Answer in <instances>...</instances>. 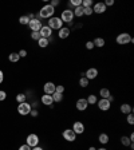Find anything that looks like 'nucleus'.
<instances>
[{"label":"nucleus","instance_id":"obj_11","mask_svg":"<svg viewBox=\"0 0 134 150\" xmlns=\"http://www.w3.org/2000/svg\"><path fill=\"white\" fill-rule=\"evenodd\" d=\"M75 107H77L78 111H85V110H87L88 103H87V101H86V98H79L77 101V103H75Z\"/></svg>","mask_w":134,"mask_h":150},{"label":"nucleus","instance_id":"obj_35","mask_svg":"<svg viewBox=\"0 0 134 150\" xmlns=\"http://www.w3.org/2000/svg\"><path fill=\"white\" fill-rule=\"evenodd\" d=\"M55 93L63 94V93H64V86H63V84H58L57 87H55Z\"/></svg>","mask_w":134,"mask_h":150},{"label":"nucleus","instance_id":"obj_6","mask_svg":"<svg viewBox=\"0 0 134 150\" xmlns=\"http://www.w3.org/2000/svg\"><path fill=\"white\" fill-rule=\"evenodd\" d=\"M32 107L30 103H27V102H23V103H19L18 106V113L20 115H28L30 113H31Z\"/></svg>","mask_w":134,"mask_h":150},{"label":"nucleus","instance_id":"obj_3","mask_svg":"<svg viewBox=\"0 0 134 150\" xmlns=\"http://www.w3.org/2000/svg\"><path fill=\"white\" fill-rule=\"evenodd\" d=\"M60 20L67 24H73L74 23V12L70 8H66L64 11H62V15H60Z\"/></svg>","mask_w":134,"mask_h":150},{"label":"nucleus","instance_id":"obj_30","mask_svg":"<svg viewBox=\"0 0 134 150\" xmlns=\"http://www.w3.org/2000/svg\"><path fill=\"white\" fill-rule=\"evenodd\" d=\"M68 6H70V7H74V8L81 7V6H82V0H71L70 3H68Z\"/></svg>","mask_w":134,"mask_h":150},{"label":"nucleus","instance_id":"obj_10","mask_svg":"<svg viewBox=\"0 0 134 150\" xmlns=\"http://www.w3.org/2000/svg\"><path fill=\"white\" fill-rule=\"evenodd\" d=\"M73 131L75 133V134H83L85 133V123L81 122V121H75L74 123H73Z\"/></svg>","mask_w":134,"mask_h":150},{"label":"nucleus","instance_id":"obj_32","mask_svg":"<svg viewBox=\"0 0 134 150\" xmlns=\"http://www.w3.org/2000/svg\"><path fill=\"white\" fill-rule=\"evenodd\" d=\"M26 99H27V97H26L24 94L16 95V102H18V103H23V102H26Z\"/></svg>","mask_w":134,"mask_h":150},{"label":"nucleus","instance_id":"obj_41","mask_svg":"<svg viewBox=\"0 0 134 150\" xmlns=\"http://www.w3.org/2000/svg\"><path fill=\"white\" fill-rule=\"evenodd\" d=\"M19 150H31V147L27 145V143H24V145H21V146H19Z\"/></svg>","mask_w":134,"mask_h":150},{"label":"nucleus","instance_id":"obj_42","mask_svg":"<svg viewBox=\"0 0 134 150\" xmlns=\"http://www.w3.org/2000/svg\"><path fill=\"white\" fill-rule=\"evenodd\" d=\"M38 110H31V113H30V115H31V117H34V118H36V117H38Z\"/></svg>","mask_w":134,"mask_h":150},{"label":"nucleus","instance_id":"obj_15","mask_svg":"<svg viewBox=\"0 0 134 150\" xmlns=\"http://www.w3.org/2000/svg\"><path fill=\"white\" fill-rule=\"evenodd\" d=\"M106 10H107V7H106L105 3H102V1L95 3L94 4V7H93V11H94L95 14H105Z\"/></svg>","mask_w":134,"mask_h":150},{"label":"nucleus","instance_id":"obj_38","mask_svg":"<svg viewBox=\"0 0 134 150\" xmlns=\"http://www.w3.org/2000/svg\"><path fill=\"white\" fill-rule=\"evenodd\" d=\"M86 48H87V50H93V48H94V43H93V40H88V42L86 43Z\"/></svg>","mask_w":134,"mask_h":150},{"label":"nucleus","instance_id":"obj_25","mask_svg":"<svg viewBox=\"0 0 134 150\" xmlns=\"http://www.w3.org/2000/svg\"><path fill=\"white\" fill-rule=\"evenodd\" d=\"M19 59H20V56H19L18 53H11L10 56H8V60H10V62H12V63L19 62Z\"/></svg>","mask_w":134,"mask_h":150},{"label":"nucleus","instance_id":"obj_34","mask_svg":"<svg viewBox=\"0 0 134 150\" xmlns=\"http://www.w3.org/2000/svg\"><path fill=\"white\" fill-rule=\"evenodd\" d=\"M94 14V11H93V7L90 8H83V15H86V16H90V15Z\"/></svg>","mask_w":134,"mask_h":150},{"label":"nucleus","instance_id":"obj_20","mask_svg":"<svg viewBox=\"0 0 134 150\" xmlns=\"http://www.w3.org/2000/svg\"><path fill=\"white\" fill-rule=\"evenodd\" d=\"M93 43H94V47H98V48L105 47V39L103 38H95L93 40Z\"/></svg>","mask_w":134,"mask_h":150},{"label":"nucleus","instance_id":"obj_19","mask_svg":"<svg viewBox=\"0 0 134 150\" xmlns=\"http://www.w3.org/2000/svg\"><path fill=\"white\" fill-rule=\"evenodd\" d=\"M110 95H111V93H110L109 88L103 87V88H101V90H99V97L102 98V99H107Z\"/></svg>","mask_w":134,"mask_h":150},{"label":"nucleus","instance_id":"obj_45","mask_svg":"<svg viewBox=\"0 0 134 150\" xmlns=\"http://www.w3.org/2000/svg\"><path fill=\"white\" fill-rule=\"evenodd\" d=\"M31 150H44L43 147H39V146H35V147H32Z\"/></svg>","mask_w":134,"mask_h":150},{"label":"nucleus","instance_id":"obj_5","mask_svg":"<svg viewBox=\"0 0 134 150\" xmlns=\"http://www.w3.org/2000/svg\"><path fill=\"white\" fill-rule=\"evenodd\" d=\"M62 137L63 140H66L67 142H74L77 140V134L73 131V129H64L63 133H62Z\"/></svg>","mask_w":134,"mask_h":150},{"label":"nucleus","instance_id":"obj_36","mask_svg":"<svg viewBox=\"0 0 134 150\" xmlns=\"http://www.w3.org/2000/svg\"><path fill=\"white\" fill-rule=\"evenodd\" d=\"M31 39H34V40H39V39H40V34H39V32H32Z\"/></svg>","mask_w":134,"mask_h":150},{"label":"nucleus","instance_id":"obj_23","mask_svg":"<svg viewBox=\"0 0 134 150\" xmlns=\"http://www.w3.org/2000/svg\"><path fill=\"white\" fill-rule=\"evenodd\" d=\"M73 12H74V18H82L83 16V7H77L73 10Z\"/></svg>","mask_w":134,"mask_h":150},{"label":"nucleus","instance_id":"obj_17","mask_svg":"<svg viewBox=\"0 0 134 150\" xmlns=\"http://www.w3.org/2000/svg\"><path fill=\"white\" fill-rule=\"evenodd\" d=\"M40 102H42L44 106H51V107H52V105H54L52 97H51V95H47V94H43L42 95V98H40Z\"/></svg>","mask_w":134,"mask_h":150},{"label":"nucleus","instance_id":"obj_7","mask_svg":"<svg viewBox=\"0 0 134 150\" xmlns=\"http://www.w3.org/2000/svg\"><path fill=\"white\" fill-rule=\"evenodd\" d=\"M97 106H98V109L101 110V111H109L110 107H111V102L109 101V99H98V102H97Z\"/></svg>","mask_w":134,"mask_h":150},{"label":"nucleus","instance_id":"obj_33","mask_svg":"<svg viewBox=\"0 0 134 150\" xmlns=\"http://www.w3.org/2000/svg\"><path fill=\"white\" fill-rule=\"evenodd\" d=\"M126 121H127L129 125H134V115H133V113H130V114L126 115Z\"/></svg>","mask_w":134,"mask_h":150},{"label":"nucleus","instance_id":"obj_43","mask_svg":"<svg viewBox=\"0 0 134 150\" xmlns=\"http://www.w3.org/2000/svg\"><path fill=\"white\" fill-rule=\"evenodd\" d=\"M113 4H114L113 0H106V1H105V6H106V7H109V6H113Z\"/></svg>","mask_w":134,"mask_h":150},{"label":"nucleus","instance_id":"obj_44","mask_svg":"<svg viewBox=\"0 0 134 150\" xmlns=\"http://www.w3.org/2000/svg\"><path fill=\"white\" fill-rule=\"evenodd\" d=\"M3 80H4V74H3V71L0 70V83H3Z\"/></svg>","mask_w":134,"mask_h":150},{"label":"nucleus","instance_id":"obj_37","mask_svg":"<svg viewBox=\"0 0 134 150\" xmlns=\"http://www.w3.org/2000/svg\"><path fill=\"white\" fill-rule=\"evenodd\" d=\"M6 98H7V93H6L4 90H0V102L4 101Z\"/></svg>","mask_w":134,"mask_h":150},{"label":"nucleus","instance_id":"obj_9","mask_svg":"<svg viewBox=\"0 0 134 150\" xmlns=\"http://www.w3.org/2000/svg\"><path fill=\"white\" fill-rule=\"evenodd\" d=\"M42 21L39 20V19H32V20H30L28 23V28L31 30L32 32H39L40 31V28H42Z\"/></svg>","mask_w":134,"mask_h":150},{"label":"nucleus","instance_id":"obj_29","mask_svg":"<svg viewBox=\"0 0 134 150\" xmlns=\"http://www.w3.org/2000/svg\"><path fill=\"white\" fill-rule=\"evenodd\" d=\"M88 82H90V80H88L86 77H82L81 79H79V86L85 88V87H87V86H88Z\"/></svg>","mask_w":134,"mask_h":150},{"label":"nucleus","instance_id":"obj_27","mask_svg":"<svg viewBox=\"0 0 134 150\" xmlns=\"http://www.w3.org/2000/svg\"><path fill=\"white\" fill-rule=\"evenodd\" d=\"M51 97H52V101L54 102H58V103L63 101V94H59V93H54Z\"/></svg>","mask_w":134,"mask_h":150},{"label":"nucleus","instance_id":"obj_31","mask_svg":"<svg viewBox=\"0 0 134 150\" xmlns=\"http://www.w3.org/2000/svg\"><path fill=\"white\" fill-rule=\"evenodd\" d=\"M82 7L83 8L93 7V0H82Z\"/></svg>","mask_w":134,"mask_h":150},{"label":"nucleus","instance_id":"obj_28","mask_svg":"<svg viewBox=\"0 0 134 150\" xmlns=\"http://www.w3.org/2000/svg\"><path fill=\"white\" fill-rule=\"evenodd\" d=\"M19 23H20V24H23V26H28V23H30L28 16H27V15H23V16H20V18H19Z\"/></svg>","mask_w":134,"mask_h":150},{"label":"nucleus","instance_id":"obj_16","mask_svg":"<svg viewBox=\"0 0 134 150\" xmlns=\"http://www.w3.org/2000/svg\"><path fill=\"white\" fill-rule=\"evenodd\" d=\"M70 32H71L70 27H62L58 31V36H59V39H67L70 36Z\"/></svg>","mask_w":134,"mask_h":150},{"label":"nucleus","instance_id":"obj_40","mask_svg":"<svg viewBox=\"0 0 134 150\" xmlns=\"http://www.w3.org/2000/svg\"><path fill=\"white\" fill-rule=\"evenodd\" d=\"M50 6L55 8L57 6H59V0H51V3H50Z\"/></svg>","mask_w":134,"mask_h":150},{"label":"nucleus","instance_id":"obj_1","mask_svg":"<svg viewBox=\"0 0 134 150\" xmlns=\"http://www.w3.org/2000/svg\"><path fill=\"white\" fill-rule=\"evenodd\" d=\"M54 14H55V8L51 7L50 4H46V6H43L42 8H40V11L38 12V15H36V19H50L52 18Z\"/></svg>","mask_w":134,"mask_h":150},{"label":"nucleus","instance_id":"obj_22","mask_svg":"<svg viewBox=\"0 0 134 150\" xmlns=\"http://www.w3.org/2000/svg\"><path fill=\"white\" fill-rule=\"evenodd\" d=\"M86 101H87L88 105H97V102H98V97L94 95V94H91V95H88V97L86 98Z\"/></svg>","mask_w":134,"mask_h":150},{"label":"nucleus","instance_id":"obj_21","mask_svg":"<svg viewBox=\"0 0 134 150\" xmlns=\"http://www.w3.org/2000/svg\"><path fill=\"white\" fill-rule=\"evenodd\" d=\"M98 141H99L101 143H102V145H106V143H109L110 138H109V135H107L106 133H102V134H99Z\"/></svg>","mask_w":134,"mask_h":150},{"label":"nucleus","instance_id":"obj_14","mask_svg":"<svg viewBox=\"0 0 134 150\" xmlns=\"http://www.w3.org/2000/svg\"><path fill=\"white\" fill-rule=\"evenodd\" d=\"M83 77H86L88 80H91V79H95L97 77H98V70H97L95 67H90L87 71L85 73V75Z\"/></svg>","mask_w":134,"mask_h":150},{"label":"nucleus","instance_id":"obj_24","mask_svg":"<svg viewBox=\"0 0 134 150\" xmlns=\"http://www.w3.org/2000/svg\"><path fill=\"white\" fill-rule=\"evenodd\" d=\"M38 44H39V47L40 48H46L47 46L50 44V39H44V38H40L38 40Z\"/></svg>","mask_w":134,"mask_h":150},{"label":"nucleus","instance_id":"obj_8","mask_svg":"<svg viewBox=\"0 0 134 150\" xmlns=\"http://www.w3.org/2000/svg\"><path fill=\"white\" fill-rule=\"evenodd\" d=\"M39 137L36 135V134H34V133H32V134H30L28 137H27V140H26V143H27V145H28L30 147H35V146H39Z\"/></svg>","mask_w":134,"mask_h":150},{"label":"nucleus","instance_id":"obj_13","mask_svg":"<svg viewBox=\"0 0 134 150\" xmlns=\"http://www.w3.org/2000/svg\"><path fill=\"white\" fill-rule=\"evenodd\" d=\"M55 87H57V84L52 83V82H46L44 86H43V91H44V94L47 95H52L55 93Z\"/></svg>","mask_w":134,"mask_h":150},{"label":"nucleus","instance_id":"obj_4","mask_svg":"<svg viewBox=\"0 0 134 150\" xmlns=\"http://www.w3.org/2000/svg\"><path fill=\"white\" fill-rule=\"evenodd\" d=\"M48 26L50 28H51V30H58V31H59L60 28L63 27V21L60 20V18H58V16H52V18H50L48 19Z\"/></svg>","mask_w":134,"mask_h":150},{"label":"nucleus","instance_id":"obj_48","mask_svg":"<svg viewBox=\"0 0 134 150\" xmlns=\"http://www.w3.org/2000/svg\"><path fill=\"white\" fill-rule=\"evenodd\" d=\"M97 150H107L106 147H99V149H97Z\"/></svg>","mask_w":134,"mask_h":150},{"label":"nucleus","instance_id":"obj_39","mask_svg":"<svg viewBox=\"0 0 134 150\" xmlns=\"http://www.w3.org/2000/svg\"><path fill=\"white\" fill-rule=\"evenodd\" d=\"M18 54H19V56H20V58H26V56H27V51H26V50H20Z\"/></svg>","mask_w":134,"mask_h":150},{"label":"nucleus","instance_id":"obj_47","mask_svg":"<svg viewBox=\"0 0 134 150\" xmlns=\"http://www.w3.org/2000/svg\"><path fill=\"white\" fill-rule=\"evenodd\" d=\"M88 150H97V147H94V146H90V147H88Z\"/></svg>","mask_w":134,"mask_h":150},{"label":"nucleus","instance_id":"obj_12","mask_svg":"<svg viewBox=\"0 0 134 150\" xmlns=\"http://www.w3.org/2000/svg\"><path fill=\"white\" fill-rule=\"evenodd\" d=\"M39 34H40V38L50 39L51 36H52V30H51L48 26H42V28H40Z\"/></svg>","mask_w":134,"mask_h":150},{"label":"nucleus","instance_id":"obj_26","mask_svg":"<svg viewBox=\"0 0 134 150\" xmlns=\"http://www.w3.org/2000/svg\"><path fill=\"white\" fill-rule=\"evenodd\" d=\"M121 143H122L124 146H126V147H127V146H130V145H131L133 142H131V141L129 140V137L122 135V137H121Z\"/></svg>","mask_w":134,"mask_h":150},{"label":"nucleus","instance_id":"obj_2","mask_svg":"<svg viewBox=\"0 0 134 150\" xmlns=\"http://www.w3.org/2000/svg\"><path fill=\"white\" fill-rule=\"evenodd\" d=\"M115 42L119 46H125V44H129V43H134V39L131 38L127 32H121V34L117 35Z\"/></svg>","mask_w":134,"mask_h":150},{"label":"nucleus","instance_id":"obj_46","mask_svg":"<svg viewBox=\"0 0 134 150\" xmlns=\"http://www.w3.org/2000/svg\"><path fill=\"white\" fill-rule=\"evenodd\" d=\"M129 140H130L131 142L134 141V133H131V134H130V137H129Z\"/></svg>","mask_w":134,"mask_h":150},{"label":"nucleus","instance_id":"obj_18","mask_svg":"<svg viewBox=\"0 0 134 150\" xmlns=\"http://www.w3.org/2000/svg\"><path fill=\"white\" fill-rule=\"evenodd\" d=\"M121 113L122 114H130V113H133V107H131L129 103H124V105H121Z\"/></svg>","mask_w":134,"mask_h":150}]
</instances>
